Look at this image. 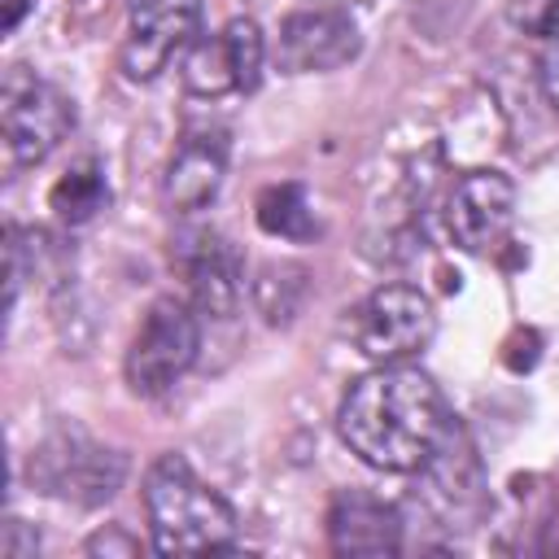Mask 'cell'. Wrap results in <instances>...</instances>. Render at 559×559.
I'll use <instances>...</instances> for the list:
<instances>
[{
	"mask_svg": "<svg viewBox=\"0 0 559 559\" xmlns=\"http://www.w3.org/2000/svg\"><path fill=\"white\" fill-rule=\"evenodd\" d=\"M201 349V319L197 306L188 297H157L140 323V332L131 336L127 349V384L140 397H157L166 393L192 362Z\"/></svg>",
	"mask_w": 559,
	"mask_h": 559,
	"instance_id": "4",
	"label": "cell"
},
{
	"mask_svg": "<svg viewBox=\"0 0 559 559\" xmlns=\"http://www.w3.org/2000/svg\"><path fill=\"white\" fill-rule=\"evenodd\" d=\"M258 227L266 236H280V240H310L319 231V223H314V210L306 201V188L301 183H271L258 197Z\"/></svg>",
	"mask_w": 559,
	"mask_h": 559,
	"instance_id": "15",
	"label": "cell"
},
{
	"mask_svg": "<svg viewBox=\"0 0 559 559\" xmlns=\"http://www.w3.org/2000/svg\"><path fill=\"white\" fill-rule=\"evenodd\" d=\"M0 550L13 555V559H17V555H35V550H39V537H22V520H9V524H4V542H0Z\"/></svg>",
	"mask_w": 559,
	"mask_h": 559,
	"instance_id": "18",
	"label": "cell"
},
{
	"mask_svg": "<svg viewBox=\"0 0 559 559\" xmlns=\"http://www.w3.org/2000/svg\"><path fill=\"white\" fill-rule=\"evenodd\" d=\"M0 127L9 166L44 162L74 127V100L26 66H13L0 87Z\"/></svg>",
	"mask_w": 559,
	"mask_h": 559,
	"instance_id": "3",
	"label": "cell"
},
{
	"mask_svg": "<svg viewBox=\"0 0 559 559\" xmlns=\"http://www.w3.org/2000/svg\"><path fill=\"white\" fill-rule=\"evenodd\" d=\"M201 0H127V39L122 74L131 83L157 79L183 48L197 44Z\"/></svg>",
	"mask_w": 559,
	"mask_h": 559,
	"instance_id": "6",
	"label": "cell"
},
{
	"mask_svg": "<svg viewBox=\"0 0 559 559\" xmlns=\"http://www.w3.org/2000/svg\"><path fill=\"white\" fill-rule=\"evenodd\" d=\"M515 218V183L502 170H467L445 197V231L463 253H489Z\"/></svg>",
	"mask_w": 559,
	"mask_h": 559,
	"instance_id": "9",
	"label": "cell"
},
{
	"mask_svg": "<svg viewBox=\"0 0 559 559\" xmlns=\"http://www.w3.org/2000/svg\"><path fill=\"white\" fill-rule=\"evenodd\" d=\"M31 4L35 0H4V35H13L22 26V17L31 13Z\"/></svg>",
	"mask_w": 559,
	"mask_h": 559,
	"instance_id": "19",
	"label": "cell"
},
{
	"mask_svg": "<svg viewBox=\"0 0 559 559\" xmlns=\"http://www.w3.org/2000/svg\"><path fill=\"white\" fill-rule=\"evenodd\" d=\"M437 332L432 301L411 284H384L354 310V345L376 367L415 358Z\"/></svg>",
	"mask_w": 559,
	"mask_h": 559,
	"instance_id": "5",
	"label": "cell"
},
{
	"mask_svg": "<svg viewBox=\"0 0 559 559\" xmlns=\"http://www.w3.org/2000/svg\"><path fill=\"white\" fill-rule=\"evenodd\" d=\"M358 57V26L349 22L345 9H301L280 22L275 39V61L284 74H319L336 70Z\"/></svg>",
	"mask_w": 559,
	"mask_h": 559,
	"instance_id": "11",
	"label": "cell"
},
{
	"mask_svg": "<svg viewBox=\"0 0 559 559\" xmlns=\"http://www.w3.org/2000/svg\"><path fill=\"white\" fill-rule=\"evenodd\" d=\"M227 131L223 127H188L166 162L162 175V201L179 214H192L201 205H210L223 188L227 175Z\"/></svg>",
	"mask_w": 559,
	"mask_h": 559,
	"instance_id": "12",
	"label": "cell"
},
{
	"mask_svg": "<svg viewBox=\"0 0 559 559\" xmlns=\"http://www.w3.org/2000/svg\"><path fill=\"white\" fill-rule=\"evenodd\" d=\"M511 22L528 35H559V0H515Z\"/></svg>",
	"mask_w": 559,
	"mask_h": 559,
	"instance_id": "16",
	"label": "cell"
},
{
	"mask_svg": "<svg viewBox=\"0 0 559 559\" xmlns=\"http://www.w3.org/2000/svg\"><path fill=\"white\" fill-rule=\"evenodd\" d=\"M122 472H127V463L114 450H100L79 432L52 437L31 459V480H39L44 493L74 498L83 507H96V502L114 498V489L122 485Z\"/></svg>",
	"mask_w": 559,
	"mask_h": 559,
	"instance_id": "10",
	"label": "cell"
},
{
	"mask_svg": "<svg viewBox=\"0 0 559 559\" xmlns=\"http://www.w3.org/2000/svg\"><path fill=\"white\" fill-rule=\"evenodd\" d=\"M328 546L336 555H397L402 515L376 493L345 489L328 507Z\"/></svg>",
	"mask_w": 559,
	"mask_h": 559,
	"instance_id": "13",
	"label": "cell"
},
{
	"mask_svg": "<svg viewBox=\"0 0 559 559\" xmlns=\"http://www.w3.org/2000/svg\"><path fill=\"white\" fill-rule=\"evenodd\" d=\"M140 542L118 533V528H100L96 537H87V555H135Z\"/></svg>",
	"mask_w": 559,
	"mask_h": 559,
	"instance_id": "17",
	"label": "cell"
},
{
	"mask_svg": "<svg viewBox=\"0 0 559 559\" xmlns=\"http://www.w3.org/2000/svg\"><path fill=\"white\" fill-rule=\"evenodd\" d=\"M170 266L179 271L183 293L197 306V314L227 319L236 310L245 266H240L236 245L218 227H183L170 245Z\"/></svg>",
	"mask_w": 559,
	"mask_h": 559,
	"instance_id": "7",
	"label": "cell"
},
{
	"mask_svg": "<svg viewBox=\"0 0 559 559\" xmlns=\"http://www.w3.org/2000/svg\"><path fill=\"white\" fill-rule=\"evenodd\" d=\"M310 4H323V9H349V4H362V0H310Z\"/></svg>",
	"mask_w": 559,
	"mask_h": 559,
	"instance_id": "20",
	"label": "cell"
},
{
	"mask_svg": "<svg viewBox=\"0 0 559 559\" xmlns=\"http://www.w3.org/2000/svg\"><path fill=\"white\" fill-rule=\"evenodd\" d=\"M105 201H109V188H105V170L92 162V157H83V162H74L57 183H52V192H48V205L57 210V218L66 223V227H79V223H87L96 210H105Z\"/></svg>",
	"mask_w": 559,
	"mask_h": 559,
	"instance_id": "14",
	"label": "cell"
},
{
	"mask_svg": "<svg viewBox=\"0 0 559 559\" xmlns=\"http://www.w3.org/2000/svg\"><path fill=\"white\" fill-rule=\"evenodd\" d=\"M341 441L380 472H419L450 432L441 389L428 371L384 362L349 384L336 411Z\"/></svg>",
	"mask_w": 559,
	"mask_h": 559,
	"instance_id": "1",
	"label": "cell"
},
{
	"mask_svg": "<svg viewBox=\"0 0 559 559\" xmlns=\"http://www.w3.org/2000/svg\"><path fill=\"white\" fill-rule=\"evenodd\" d=\"M262 31L253 17H231L223 31L201 35L188 57H183V87L192 96H227V92H249L258 87L262 74Z\"/></svg>",
	"mask_w": 559,
	"mask_h": 559,
	"instance_id": "8",
	"label": "cell"
},
{
	"mask_svg": "<svg viewBox=\"0 0 559 559\" xmlns=\"http://www.w3.org/2000/svg\"><path fill=\"white\" fill-rule=\"evenodd\" d=\"M144 511L162 555H205L236 546V511L183 454H162L144 476Z\"/></svg>",
	"mask_w": 559,
	"mask_h": 559,
	"instance_id": "2",
	"label": "cell"
}]
</instances>
